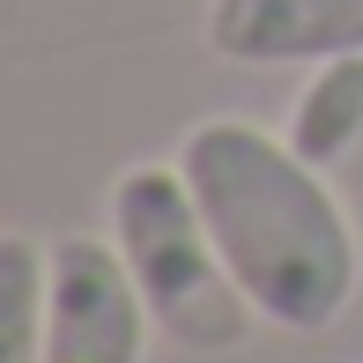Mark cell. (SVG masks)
Masks as SVG:
<instances>
[{
	"instance_id": "obj_4",
	"label": "cell",
	"mask_w": 363,
	"mask_h": 363,
	"mask_svg": "<svg viewBox=\"0 0 363 363\" xmlns=\"http://www.w3.org/2000/svg\"><path fill=\"white\" fill-rule=\"evenodd\" d=\"M208 52L230 67H319L363 52V0H208Z\"/></svg>"
},
{
	"instance_id": "obj_3",
	"label": "cell",
	"mask_w": 363,
	"mask_h": 363,
	"mask_svg": "<svg viewBox=\"0 0 363 363\" xmlns=\"http://www.w3.org/2000/svg\"><path fill=\"white\" fill-rule=\"evenodd\" d=\"M148 334V296L111 238H74L52 245V304H45V363H141Z\"/></svg>"
},
{
	"instance_id": "obj_6",
	"label": "cell",
	"mask_w": 363,
	"mask_h": 363,
	"mask_svg": "<svg viewBox=\"0 0 363 363\" xmlns=\"http://www.w3.org/2000/svg\"><path fill=\"white\" fill-rule=\"evenodd\" d=\"M52 252L23 230H0V363H45Z\"/></svg>"
},
{
	"instance_id": "obj_1",
	"label": "cell",
	"mask_w": 363,
	"mask_h": 363,
	"mask_svg": "<svg viewBox=\"0 0 363 363\" xmlns=\"http://www.w3.org/2000/svg\"><path fill=\"white\" fill-rule=\"evenodd\" d=\"M193 201L216 230L238 289L282 334H326L363 282V245L319 163L252 119H201L178 141Z\"/></svg>"
},
{
	"instance_id": "obj_2",
	"label": "cell",
	"mask_w": 363,
	"mask_h": 363,
	"mask_svg": "<svg viewBox=\"0 0 363 363\" xmlns=\"http://www.w3.org/2000/svg\"><path fill=\"white\" fill-rule=\"evenodd\" d=\"M111 245L126 252L148 296L156 334H171L193 356H223L252 334V296L238 289L216 230L193 201L178 163H126L111 178Z\"/></svg>"
},
{
	"instance_id": "obj_5",
	"label": "cell",
	"mask_w": 363,
	"mask_h": 363,
	"mask_svg": "<svg viewBox=\"0 0 363 363\" xmlns=\"http://www.w3.org/2000/svg\"><path fill=\"white\" fill-rule=\"evenodd\" d=\"M356 141H363V52H341V60H319L311 82L296 89L289 148L326 171V163H341Z\"/></svg>"
}]
</instances>
